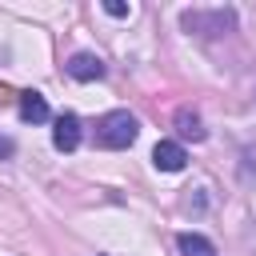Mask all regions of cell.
Here are the masks:
<instances>
[{"label":"cell","instance_id":"obj_6","mask_svg":"<svg viewBox=\"0 0 256 256\" xmlns=\"http://www.w3.org/2000/svg\"><path fill=\"white\" fill-rule=\"evenodd\" d=\"M52 112H48V100L40 96V92H20V120H28V124H44Z\"/></svg>","mask_w":256,"mask_h":256},{"label":"cell","instance_id":"obj_8","mask_svg":"<svg viewBox=\"0 0 256 256\" xmlns=\"http://www.w3.org/2000/svg\"><path fill=\"white\" fill-rule=\"evenodd\" d=\"M176 132H180L184 140H204V136H208L204 124H200V116H196L192 108H180V112H176Z\"/></svg>","mask_w":256,"mask_h":256},{"label":"cell","instance_id":"obj_4","mask_svg":"<svg viewBox=\"0 0 256 256\" xmlns=\"http://www.w3.org/2000/svg\"><path fill=\"white\" fill-rule=\"evenodd\" d=\"M152 164H156L160 172H180V168L188 164V152H184V144H176V140H160V144L152 148Z\"/></svg>","mask_w":256,"mask_h":256},{"label":"cell","instance_id":"obj_7","mask_svg":"<svg viewBox=\"0 0 256 256\" xmlns=\"http://www.w3.org/2000/svg\"><path fill=\"white\" fill-rule=\"evenodd\" d=\"M176 244H180V256H216V244L200 232H180Z\"/></svg>","mask_w":256,"mask_h":256},{"label":"cell","instance_id":"obj_3","mask_svg":"<svg viewBox=\"0 0 256 256\" xmlns=\"http://www.w3.org/2000/svg\"><path fill=\"white\" fill-rule=\"evenodd\" d=\"M52 144H56L60 152H76V144H80V116H76V112H64V116H56Z\"/></svg>","mask_w":256,"mask_h":256},{"label":"cell","instance_id":"obj_2","mask_svg":"<svg viewBox=\"0 0 256 256\" xmlns=\"http://www.w3.org/2000/svg\"><path fill=\"white\" fill-rule=\"evenodd\" d=\"M180 20H184V28H188V32H208V36L228 32V28L236 24V16H232L228 8H212V12H184Z\"/></svg>","mask_w":256,"mask_h":256},{"label":"cell","instance_id":"obj_10","mask_svg":"<svg viewBox=\"0 0 256 256\" xmlns=\"http://www.w3.org/2000/svg\"><path fill=\"white\" fill-rule=\"evenodd\" d=\"M12 152H16V144H12V136H4V132H0V160H8Z\"/></svg>","mask_w":256,"mask_h":256},{"label":"cell","instance_id":"obj_9","mask_svg":"<svg viewBox=\"0 0 256 256\" xmlns=\"http://www.w3.org/2000/svg\"><path fill=\"white\" fill-rule=\"evenodd\" d=\"M104 12H108V16H128V4H120V0H104Z\"/></svg>","mask_w":256,"mask_h":256},{"label":"cell","instance_id":"obj_5","mask_svg":"<svg viewBox=\"0 0 256 256\" xmlns=\"http://www.w3.org/2000/svg\"><path fill=\"white\" fill-rule=\"evenodd\" d=\"M64 72H68L72 80H100V76H104V60H100L96 52H76V56L64 64Z\"/></svg>","mask_w":256,"mask_h":256},{"label":"cell","instance_id":"obj_1","mask_svg":"<svg viewBox=\"0 0 256 256\" xmlns=\"http://www.w3.org/2000/svg\"><path fill=\"white\" fill-rule=\"evenodd\" d=\"M136 136H140V120L132 112H124V108H116V112H108V116L96 120V144L100 148L116 152V148H128Z\"/></svg>","mask_w":256,"mask_h":256}]
</instances>
